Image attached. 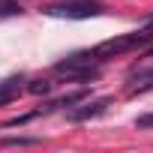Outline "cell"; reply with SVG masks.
<instances>
[{
    "instance_id": "obj_1",
    "label": "cell",
    "mask_w": 153,
    "mask_h": 153,
    "mask_svg": "<svg viewBox=\"0 0 153 153\" xmlns=\"http://www.w3.org/2000/svg\"><path fill=\"white\" fill-rule=\"evenodd\" d=\"M99 66H102V63L96 60L93 51H75V54H69L66 60L54 63V75H57V78L72 81V84H90V81L99 78V72H102Z\"/></svg>"
},
{
    "instance_id": "obj_2",
    "label": "cell",
    "mask_w": 153,
    "mask_h": 153,
    "mask_svg": "<svg viewBox=\"0 0 153 153\" xmlns=\"http://www.w3.org/2000/svg\"><path fill=\"white\" fill-rule=\"evenodd\" d=\"M42 12L51 15V18L84 21V18H96V15H102V3H99V0H57V3L42 6Z\"/></svg>"
},
{
    "instance_id": "obj_3",
    "label": "cell",
    "mask_w": 153,
    "mask_h": 153,
    "mask_svg": "<svg viewBox=\"0 0 153 153\" xmlns=\"http://www.w3.org/2000/svg\"><path fill=\"white\" fill-rule=\"evenodd\" d=\"M150 39H153V33H147V30L141 27V30H135V33L105 39V42H99V45H96V48H90V51L96 54V60H99V63H105V60L120 57V54H126V51H132V48H138V45H147Z\"/></svg>"
},
{
    "instance_id": "obj_4",
    "label": "cell",
    "mask_w": 153,
    "mask_h": 153,
    "mask_svg": "<svg viewBox=\"0 0 153 153\" xmlns=\"http://www.w3.org/2000/svg\"><path fill=\"white\" fill-rule=\"evenodd\" d=\"M111 102H114L111 96H102V99H93V102H90V96H87L81 108H72L66 117H69L72 123H81V120H90V117H99V114H105Z\"/></svg>"
},
{
    "instance_id": "obj_5",
    "label": "cell",
    "mask_w": 153,
    "mask_h": 153,
    "mask_svg": "<svg viewBox=\"0 0 153 153\" xmlns=\"http://www.w3.org/2000/svg\"><path fill=\"white\" fill-rule=\"evenodd\" d=\"M147 90H153V69H144L126 81V96H141Z\"/></svg>"
},
{
    "instance_id": "obj_6",
    "label": "cell",
    "mask_w": 153,
    "mask_h": 153,
    "mask_svg": "<svg viewBox=\"0 0 153 153\" xmlns=\"http://www.w3.org/2000/svg\"><path fill=\"white\" fill-rule=\"evenodd\" d=\"M21 75H15V78H6V81H0V105H6V102H12V99H18V93H21Z\"/></svg>"
},
{
    "instance_id": "obj_7",
    "label": "cell",
    "mask_w": 153,
    "mask_h": 153,
    "mask_svg": "<svg viewBox=\"0 0 153 153\" xmlns=\"http://www.w3.org/2000/svg\"><path fill=\"white\" fill-rule=\"evenodd\" d=\"M90 96V90H78V93H69V96H63V99H54L51 102V108H69V105H75V102H84Z\"/></svg>"
},
{
    "instance_id": "obj_8",
    "label": "cell",
    "mask_w": 153,
    "mask_h": 153,
    "mask_svg": "<svg viewBox=\"0 0 153 153\" xmlns=\"http://www.w3.org/2000/svg\"><path fill=\"white\" fill-rule=\"evenodd\" d=\"M0 144H3V147H33V144H39V138H24V135H15V138H3Z\"/></svg>"
},
{
    "instance_id": "obj_9",
    "label": "cell",
    "mask_w": 153,
    "mask_h": 153,
    "mask_svg": "<svg viewBox=\"0 0 153 153\" xmlns=\"http://www.w3.org/2000/svg\"><path fill=\"white\" fill-rule=\"evenodd\" d=\"M27 90H30L33 96H45V93H51V81H48V78H36V81L27 84Z\"/></svg>"
},
{
    "instance_id": "obj_10",
    "label": "cell",
    "mask_w": 153,
    "mask_h": 153,
    "mask_svg": "<svg viewBox=\"0 0 153 153\" xmlns=\"http://www.w3.org/2000/svg\"><path fill=\"white\" fill-rule=\"evenodd\" d=\"M24 6L18 3V0H0V15H21Z\"/></svg>"
},
{
    "instance_id": "obj_11",
    "label": "cell",
    "mask_w": 153,
    "mask_h": 153,
    "mask_svg": "<svg viewBox=\"0 0 153 153\" xmlns=\"http://www.w3.org/2000/svg\"><path fill=\"white\" fill-rule=\"evenodd\" d=\"M135 126H141V129H147V126H153V111H150V114H141V117L135 120Z\"/></svg>"
},
{
    "instance_id": "obj_12",
    "label": "cell",
    "mask_w": 153,
    "mask_h": 153,
    "mask_svg": "<svg viewBox=\"0 0 153 153\" xmlns=\"http://www.w3.org/2000/svg\"><path fill=\"white\" fill-rule=\"evenodd\" d=\"M144 30H147V33H153V15L147 18V24H144Z\"/></svg>"
}]
</instances>
